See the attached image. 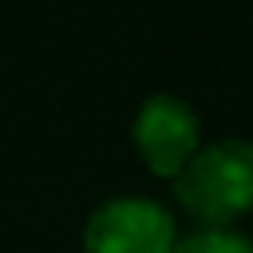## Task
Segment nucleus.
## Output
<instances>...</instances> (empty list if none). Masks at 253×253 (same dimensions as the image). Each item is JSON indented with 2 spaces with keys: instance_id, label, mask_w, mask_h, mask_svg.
<instances>
[{
  "instance_id": "7ed1b4c3",
  "label": "nucleus",
  "mask_w": 253,
  "mask_h": 253,
  "mask_svg": "<svg viewBox=\"0 0 253 253\" xmlns=\"http://www.w3.org/2000/svg\"><path fill=\"white\" fill-rule=\"evenodd\" d=\"M134 146L154 174L178 178V170L198 154V115L178 95H150L134 115Z\"/></svg>"
},
{
  "instance_id": "20e7f679",
  "label": "nucleus",
  "mask_w": 253,
  "mask_h": 253,
  "mask_svg": "<svg viewBox=\"0 0 253 253\" xmlns=\"http://www.w3.org/2000/svg\"><path fill=\"white\" fill-rule=\"evenodd\" d=\"M174 253H253V241L229 225H202L174 241Z\"/></svg>"
},
{
  "instance_id": "f03ea898",
  "label": "nucleus",
  "mask_w": 253,
  "mask_h": 253,
  "mask_svg": "<svg viewBox=\"0 0 253 253\" xmlns=\"http://www.w3.org/2000/svg\"><path fill=\"white\" fill-rule=\"evenodd\" d=\"M174 217L150 198H111L83 225V253H174Z\"/></svg>"
},
{
  "instance_id": "f257e3e1",
  "label": "nucleus",
  "mask_w": 253,
  "mask_h": 253,
  "mask_svg": "<svg viewBox=\"0 0 253 253\" xmlns=\"http://www.w3.org/2000/svg\"><path fill=\"white\" fill-rule=\"evenodd\" d=\"M178 202L202 225H229L253 210V142L221 138L198 146V154L174 178Z\"/></svg>"
}]
</instances>
